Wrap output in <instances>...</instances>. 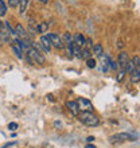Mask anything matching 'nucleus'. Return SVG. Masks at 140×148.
Wrapping results in <instances>:
<instances>
[{"label": "nucleus", "instance_id": "29", "mask_svg": "<svg viewBox=\"0 0 140 148\" xmlns=\"http://www.w3.org/2000/svg\"><path fill=\"white\" fill-rule=\"evenodd\" d=\"M36 26H38V23H35L34 19H30V27H31V28H36Z\"/></svg>", "mask_w": 140, "mask_h": 148}, {"label": "nucleus", "instance_id": "21", "mask_svg": "<svg viewBox=\"0 0 140 148\" xmlns=\"http://www.w3.org/2000/svg\"><path fill=\"white\" fill-rule=\"evenodd\" d=\"M109 69H110V70H113V71L119 70V63H117V61L109 59Z\"/></svg>", "mask_w": 140, "mask_h": 148}, {"label": "nucleus", "instance_id": "18", "mask_svg": "<svg viewBox=\"0 0 140 148\" xmlns=\"http://www.w3.org/2000/svg\"><path fill=\"white\" fill-rule=\"evenodd\" d=\"M7 14V5H5V1L4 0H0V18L4 16Z\"/></svg>", "mask_w": 140, "mask_h": 148}, {"label": "nucleus", "instance_id": "24", "mask_svg": "<svg viewBox=\"0 0 140 148\" xmlns=\"http://www.w3.org/2000/svg\"><path fill=\"white\" fill-rule=\"evenodd\" d=\"M73 54L75 55V57H77V58H80V54H81V47H78V46H75V45H74L73 46Z\"/></svg>", "mask_w": 140, "mask_h": 148}, {"label": "nucleus", "instance_id": "30", "mask_svg": "<svg viewBox=\"0 0 140 148\" xmlns=\"http://www.w3.org/2000/svg\"><path fill=\"white\" fill-rule=\"evenodd\" d=\"M123 46H124V43H123V40H119V42H117V47H119V49H123Z\"/></svg>", "mask_w": 140, "mask_h": 148}, {"label": "nucleus", "instance_id": "34", "mask_svg": "<svg viewBox=\"0 0 140 148\" xmlns=\"http://www.w3.org/2000/svg\"><path fill=\"white\" fill-rule=\"evenodd\" d=\"M39 1H40V3H43V4H46L49 0H39Z\"/></svg>", "mask_w": 140, "mask_h": 148}, {"label": "nucleus", "instance_id": "13", "mask_svg": "<svg viewBox=\"0 0 140 148\" xmlns=\"http://www.w3.org/2000/svg\"><path fill=\"white\" fill-rule=\"evenodd\" d=\"M18 7H19L20 14H24L28 7V0H19V5H18Z\"/></svg>", "mask_w": 140, "mask_h": 148}, {"label": "nucleus", "instance_id": "1", "mask_svg": "<svg viewBox=\"0 0 140 148\" xmlns=\"http://www.w3.org/2000/svg\"><path fill=\"white\" fill-rule=\"evenodd\" d=\"M78 120L84 123L88 127H97L100 124V120L96 114H93L92 112H80L78 114Z\"/></svg>", "mask_w": 140, "mask_h": 148}, {"label": "nucleus", "instance_id": "4", "mask_svg": "<svg viewBox=\"0 0 140 148\" xmlns=\"http://www.w3.org/2000/svg\"><path fill=\"white\" fill-rule=\"evenodd\" d=\"M47 39L50 40L51 47L54 46L55 49H59V50H62L63 47H65V43L62 42V39L59 38V35H57V34H53V32H50V34L47 35Z\"/></svg>", "mask_w": 140, "mask_h": 148}, {"label": "nucleus", "instance_id": "35", "mask_svg": "<svg viewBox=\"0 0 140 148\" xmlns=\"http://www.w3.org/2000/svg\"><path fill=\"white\" fill-rule=\"evenodd\" d=\"M3 43H4V42H3V39L0 38V46H3Z\"/></svg>", "mask_w": 140, "mask_h": 148}, {"label": "nucleus", "instance_id": "28", "mask_svg": "<svg viewBox=\"0 0 140 148\" xmlns=\"http://www.w3.org/2000/svg\"><path fill=\"white\" fill-rule=\"evenodd\" d=\"M133 65H135V67H140V58H139V55H136L135 58H133Z\"/></svg>", "mask_w": 140, "mask_h": 148}, {"label": "nucleus", "instance_id": "33", "mask_svg": "<svg viewBox=\"0 0 140 148\" xmlns=\"http://www.w3.org/2000/svg\"><path fill=\"white\" fill-rule=\"evenodd\" d=\"M3 28H4V23L0 20V30H3Z\"/></svg>", "mask_w": 140, "mask_h": 148}, {"label": "nucleus", "instance_id": "16", "mask_svg": "<svg viewBox=\"0 0 140 148\" xmlns=\"http://www.w3.org/2000/svg\"><path fill=\"white\" fill-rule=\"evenodd\" d=\"M93 53L97 55V57H100V55L104 53V50H102V46L100 45V43H97V45H93Z\"/></svg>", "mask_w": 140, "mask_h": 148}, {"label": "nucleus", "instance_id": "2", "mask_svg": "<svg viewBox=\"0 0 140 148\" xmlns=\"http://www.w3.org/2000/svg\"><path fill=\"white\" fill-rule=\"evenodd\" d=\"M27 58L31 59L32 63H38V65H45L46 62V58L43 57V54H40V51L34 47H30L27 50Z\"/></svg>", "mask_w": 140, "mask_h": 148}, {"label": "nucleus", "instance_id": "11", "mask_svg": "<svg viewBox=\"0 0 140 148\" xmlns=\"http://www.w3.org/2000/svg\"><path fill=\"white\" fill-rule=\"evenodd\" d=\"M73 43L78 47H84V43H85V36L82 34H75L73 36Z\"/></svg>", "mask_w": 140, "mask_h": 148}, {"label": "nucleus", "instance_id": "9", "mask_svg": "<svg viewBox=\"0 0 140 148\" xmlns=\"http://www.w3.org/2000/svg\"><path fill=\"white\" fill-rule=\"evenodd\" d=\"M67 108H69V110L71 112V114H74V116H78L80 114V106H78L77 101H67Z\"/></svg>", "mask_w": 140, "mask_h": 148}, {"label": "nucleus", "instance_id": "22", "mask_svg": "<svg viewBox=\"0 0 140 148\" xmlns=\"http://www.w3.org/2000/svg\"><path fill=\"white\" fill-rule=\"evenodd\" d=\"M125 74H127V71H125L124 69H121V70L117 73V81H119V82L123 81V79L125 78Z\"/></svg>", "mask_w": 140, "mask_h": 148}, {"label": "nucleus", "instance_id": "14", "mask_svg": "<svg viewBox=\"0 0 140 148\" xmlns=\"http://www.w3.org/2000/svg\"><path fill=\"white\" fill-rule=\"evenodd\" d=\"M12 50H14V53L16 54V57L19 59H23V51H22V49H20L19 46H16L15 43H12Z\"/></svg>", "mask_w": 140, "mask_h": 148}, {"label": "nucleus", "instance_id": "5", "mask_svg": "<svg viewBox=\"0 0 140 148\" xmlns=\"http://www.w3.org/2000/svg\"><path fill=\"white\" fill-rule=\"evenodd\" d=\"M15 32H16V36L19 39H22V40H24V42H28V40H30V35H28V32L24 30V27L22 24H16Z\"/></svg>", "mask_w": 140, "mask_h": 148}, {"label": "nucleus", "instance_id": "27", "mask_svg": "<svg viewBox=\"0 0 140 148\" xmlns=\"http://www.w3.org/2000/svg\"><path fill=\"white\" fill-rule=\"evenodd\" d=\"M8 129L14 132V131H16V129H18V124H16V123H10V124H8Z\"/></svg>", "mask_w": 140, "mask_h": 148}, {"label": "nucleus", "instance_id": "31", "mask_svg": "<svg viewBox=\"0 0 140 148\" xmlns=\"http://www.w3.org/2000/svg\"><path fill=\"white\" fill-rule=\"evenodd\" d=\"M86 140L89 141V143H92V141L94 140V137H93V136H89V137H88V139H86Z\"/></svg>", "mask_w": 140, "mask_h": 148}, {"label": "nucleus", "instance_id": "6", "mask_svg": "<svg viewBox=\"0 0 140 148\" xmlns=\"http://www.w3.org/2000/svg\"><path fill=\"white\" fill-rule=\"evenodd\" d=\"M78 106H80V110L82 112H92L93 110V105H92V102L89 100H86V98H80L77 101Z\"/></svg>", "mask_w": 140, "mask_h": 148}, {"label": "nucleus", "instance_id": "26", "mask_svg": "<svg viewBox=\"0 0 140 148\" xmlns=\"http://www.w3.org/2000/svg\"><path fill=\"white\" fill-rule=\"evenodd\" d=\"M84 46H86V49H89L90 50V47H93V42H92V39H85V43H84Z\"/></svg>", "mask_w": 140, "mask_h": 148}, {"label": "nucleus", "instance_id": "3", "mask_svg": "<svg viewBox=\"0 0 140 148\" xmlns=\"http://www.w3.org/2000/svg\"><path fill=\"white\" fill-rule=\"evenodd\" d=\"M137 139V135L136 133H132V132H125V133H116L110 136V141L112 143H121V141H135Z\"/></svg>", "mask_w": 140, "mask_h": 148}, {"label": "nucleus", "instance_id": "12", "mask_svg": "<svg viewBox=\"0 0 140 148\" xmlns=\"http://www.w3.org/2000/svg\"><path fill=\"white\" fill-rule=\"evenodd\" d=\"M36 32H39V34H43V32H47V30H49V23L47 22H40V23L36 26Z\"/></svg>", "mask_w": 140, "mask_h": 148}, {"label": "nucleus", "instance_id": "8", "mask_svg": "<svg viewBox=\"0 0 140 148\" xmlns=\"http://www.w3.org/2000/svg\"><path fill=\"white\" fill-rule=\"evenodd\" d=\"M39 46H40V49H42L45 53H50L51 43H50V40L47 39V36H42V38H40V40H39Z\"/></svg>", "mask_w": 140, "mask_h": 148}, {"label": "nucleus", "instance_id": "23", "mask_svg": "<svg viewBox=\"0 0 140 148\" xmlns=\"http://www.w3.org/2000/svg\"><path fill=\"white\" fill-rule=\"evenodd\" d=\"M86 65H88V67H90V69H94V67H96V59H93V58L86 59Z\"/></svg>", "mask_w": 140, "mask_h": 148}, {"label": "nucleus", "instance_id": "7", "mask_svg": "<svg viewBox=\"0 0 140 148\" xmlns=\"http://www.w3.org/2000/svg\"><path fill=\"white\" fill-rule=\"evenodd\" d=\"M128 61H129L128 53H125V51H121L120 54H119V58H117V63H119V67L124 69L125 65L128 63Z\"/></svg>", "mask_w": 140, "mask_h": 148}, {"label": "nucleus", "instance_id": "15", "mask_svg": "<svg viewBox=\"0 0 140 148\" xmlns=\"http://www.w3.org/2000/svg\"><path fill=\"white\" fill-rule=\"evenodd\" d=\"M89 58H92V54H90L89 49H84V50H81L80 59H89Z\"/></svg>", "mask_w": 140, "mask_h": 148}, {"label": "nucleus", "instance_id": "20", "mask_svg": "<svg viewBox=\"0 0 140 148\" xmlns=\"http://www.w3.org/2000/svg\"><path fill=\"white\" fill-rule=\"evenodd\" d=\"M135 69H136V67H135V65H133L132 61H128V63H127V65H125V67H124V70L127 71V73H132Z\"/></svg>", "mask_w": 140, "mask_h": 148}, {"label": "nucleus", "instance_id": "17", "mask_svg": "<svg viewBox=\"0 0 140 148\" xmlns=\"http://www.w3.org/2000/svg\"><path fill=\"white\" fill-rule=\"evenodd\" d=\"M61 39H62V42L66 43V45H69L70 42H73V36H71V34H70V32H65V34H63V36Z\"/></svg>", "mask_w": 140, "mask_h": 148}, {"label": "nucleus", "instance_id": "32", "mask_svg": "<svg viewBox=\"0 0 140 148\" xmlns=\"http://www.w3.org/2000/svg\"><path fill=\"white\" fill-rule=\"evenodd\" d=\"M85 148H97V147H96V145H93V144H88Z\"/></svg>", "mask_w": 140, "mask_h": 148}, {"label": "nucleus", "instance_id": "25", "mask_svg": "<svg viewBox=\"0 0 140 148\" xmlns=\"http://www.w3.org/2000/svg\"><path fill=\"white\" fill-rule=\"evenodd\" d=\"M8 4H10V7L16 8L19 5V0H8Z\"/></svg>", "mask_w": 140, "mask_h": 148}, {"label": "nucleus", "instance_id": "19", "mask_svg": "<svg viewBox=\"0 0 140 148\" xmlns=\"http://www.w3.org/2000/svg\"><path fill=\"white\" fill-rule=\"evenodd\" d=\"M132 78H131V79H132V82H139V74H140V67H136V69H135V70L132 71Z\"/></svg>", "mask_w": 140, "mask_h": 148}, {"label": "nucleus", "instance_id": "10", "mask_svg": "<svg viewBox=\"0 0 140 148\" xmlns=\"http://www.w3.org/2000/svg\"><path fill=\"white\" fill-rule=\"evenodd\" d=\"M109 59L110 58H109L106 54H104V53L100 55V61H101V65H102L101 70L104 71V73H106V71L109 70Z\"/></svg>", "mask_w": 140, "mask_h": 148}]
</instances>
